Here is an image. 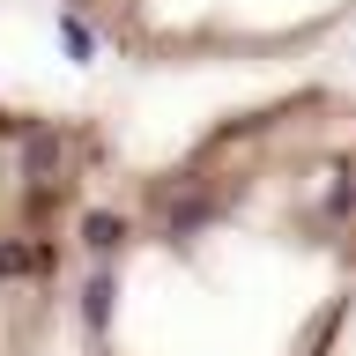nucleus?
Instances as JSON below:
<instances>
[{"label":"nucleus","instance_id":"f257e3e1","mask_svg":"<svg viewBox=\"0 0 356 356\" xmlns=\"http://www.w3.org/2000/svg\"><path fill=\"white\" fill-rule=\"evenodd\" d=\"M82 356H341L356 327V82L216 111L111 171L74 267Z\"/></svg>","mask_w":356,"mask_h":356},{"label":"nucleus","instance_id":"7ed1b4c3","mask_svg":"<svg viewBox=\"0 0 356 356\" xmlns=\"http://www.w3.org/2000/svg\"><path fill=\"white\" fill-rule=\"evenodd\" d=\"M134 67H282L356 30V0H52Z\"/></svg>","mask_w":356,"mask_h":356},{"label":"nucleus","instance_id":"f03ea898","mask_svg":"<svg viewBox=\"0 0 356 356\" xmlns=\"http://www.w3.org/2000/svg\"><path fill=\"white\" fill-rule=\"evenodd\" d=\"M119 171L89 111L0 89V356H44L74 305V267L97 193Z\"/></svg>","mask_w":356,"mask_h":356}]
</instances>
